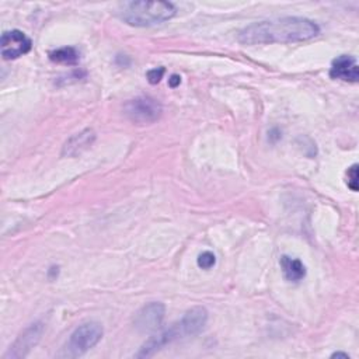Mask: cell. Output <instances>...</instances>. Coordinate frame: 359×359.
Wrapping results in <instances>:
<instances>
[{
  "instance_id": "obj_1",
  "label": "cell",
  "mask_w": 359,
  "mask_h": 359,
  "mask_svg": "<svg viewBox=\"0 0 359 359\" xmlns=\"http://www.w3.org/2000/svg\"><path fill=\"white\" fill-rule=\"evenodd\" d=\"M320 34V27L304 17H280L257 21L238 32L243 45L292 43L309 41Z\"/></svg>"
},
{
  "instance_id": "obj_2",
  "label": "cell",
  "mask_w": 359,
  "mask_h": 359,
  "mask_svg": "<svg viewBox=\"0 0 359 359\" xmlns=\"http://www.w3.org/2000/svg\"><path fill=\"white\" fill-rule=\"evenodd\" d=\"M177 10L170 1H125L118 15L133 27H151L171 20Z\"/></svg>"
},
{
  "instance_id": "obj_3",
  "label": "cell",
  "mask_w": 359,
  "mask_h": 359,
  "mask_svg": "<svg viewBox=\"0 0 359 359\" xmlns=\"http://www.w3.org/2000/svg\"><path fill=\"white\" fill-rule=\"evenodd\" d=\"M102 325L97 321H87L80 324L69 337L59 356L77 358L94 348L102 338Z\"/></svg>"
},
{
  "instance_id": "obj_4",
  "label": "cell",
  "mask_w": 359,
  "mask_h": 359,
  "mask_svg": "<svg viewBox=\"0 0 359 359\" xmlns=\"http://www.w3.org/2000/svg\"><path fill=\"white\" fill-rule=\"evenodd\" d=\"M123 112L128 119L136 125H150L161 116L163 108L157 100L142 95L126 101L123 105Z\"/></svg>"
},
{
  "instance_id": "obj_5",
  "label": "cell",
  "mask_w": 359,
  "mask_h": 359,
  "mask_svg": "<svg viewBox=\"0 0 359 359\" xmlns=\"http://www.w3.org/2000/svg\"><path fill=\"white\" fill-rule=\"evenodd\" d=\"M31 39L20 29L4 31L0 39V52L3 59L13 60L31 50Z\"/></svg>"
},
{
  "instance_id": "obj_6",
  "label": "cell",
  "mask_w": 359,
  "mask_h": 359,
  "mask_svg": "<svg viewBox=\"0 0 359 359\" xmlns=\"http://www.w3.org/2000/svg\"><path fill=\"white\" fill-rule=\"evenodd\" d=\"M42 332H43V324L41 321H35L31 325H28L18 335V338L14 341L10 349L6 352L4 359L24 358L39 342Z\"/></svg>"
},
{
  "instance_id": "obj_7",
  "label": "cell",
  "mask_w": 359,
  "mask_h": 359,
  "mask_svg": "<svg viewBox=\"0 0 359 359\" xmlns=\"http://www.w3.org/2000/svg\"><path fill=\"white\" fill-rule=\"evenodd\" d=\"M165 314V307L160 302H150L135 316V328L140 332H154L160 328Z\"/></svg>"
},
{
  "instance_id": "obj_8",
  "label": "cell",
  "mask_w": 359,
  "mask_h": 359,
  "mask_svg": "<svg viewBox=\"0 0 359 359\" xmlns=\"http://www.w3.org/2000/svg\"><path fill=\"white\" fill-rule=\"evenodd\" d=\"M208 321V310L202 306H195L184 313V316L177 321L182 337L198 335Z\"/></svg>"
},
{
  "instance_id": "obj_9",
  "label": "cell",
  "mask_w": 359,
  "mask_h": 359,
  "mask_svg": "<svg viewBox=\"0 0 359 359\" xmlns=\"http://www.w3.org/2000/svg\"><path fill=\"white\" fill-rule=\"evenodd\" d=\"M330 76L348 83H356L359 79V66L355 56L341 55L331 63Z\"/></svg>"
},
{
  "instance_id": "obj_10",
  "label": "cell",
  "mask_w": 359,
  "mask_h": 359,
  "mask_svg": "<svg viewBox=\"0 0 359 359\" xmlns=\"http://www.w3.org/2000/svg\"><path fill=\"white\" fill-rule=\"evenodd\" d=\"M94 140H95V132L90 128L83 129L81 132L74 133L65 142L62 147V156L76 157L83 151H86L94 143Z\"/></svg>"
},
{
  "instance_id": "obj_11",
  "label": "cell",
  "mask_w": 359,
  "mask_h": 359,
  "mask_svg": "<svg viewBox=\"0 0 359 359\" xmlns=\"http://www.w3.org/2000/svg\"><path fill=\"white\" fill-rule=\"evenodd\" d=\"M280 268L285 275V278L289 282H299L306 276V266L299 258H292L289 255H282L280 257Z\"/></svg>"
},
{
  "instance_id": "obj_12",
  "label": "cell",
  "mask_w": 359,
  "mask_h": 359,
  "mask_svg": "<svg viewBox=\"0 0 359 359\" xmlns=\"http://www.w3.org/2000/svg\"><path fill=\"white\" fill-rule=\"evenodd\" d=\"M49 59L55 63H63V65H76L80 59L79 52L73 46H63L57 48L55 50L49 52Z\"/></svg>"
},
{
  "instance_id": "obj_13",
  "label": "cell",
  "mask_w": 359,
  "mask_h": 359,
  "mask_svg": "<svg viewBox=\"0 0 359 359\" xmlns=\"http://www.w3.org/2000/svg\"><path fill=\"white\" fill-rule=\"evenodd\" d=\"M196 264L199 268L202 269H210L215 264H216V257L213 252L210 251H203L198 255V259H196Z\"/></svg>"
},
{
  "instance_id": "obj_14",
  "label": "cell",
  "mask_w": 359,
  "mask_h": 359,
  "mask_svg": "<svg viewBox=\"0 0 359 359\" xmlns=\"http://www.w3.org/2000/svg\"><path fill=\"white\" fill-rule=\"evenodd\" d=\"M358 164H352L346 171V184L351 188V191H358Z\"/></svg>"
},
{
  "instance_id": "obj_15",
  "label": "cell",
  "mask_w": 359,
  "mask_h": 359,
  "mask_svg": "<svg viewBox=\"0 0 359 359\" xmlns=\"http://www.w3.org/2000/svg\"><path fill=\"white\" fill-rule=\"evenodd\" d=\"M165 73V69L164 67H154V69H150L147 73H146V77H147V81L150 84H157L160 83V80L163 79Z\"/></svg>"
},
{
  "instance_id": "obj_16",
  "label": "cell",
  "mask_w": 359,
  "mask_h": 359,
  "mask_svg": "<svg viewBox=\"0 0 359 359\" xmlns=\"http://www.w3.org/2000/svg\"><path fill=\"white\" fill-rule=\"evenodd\" d=\"M180 83H181V77H180L178 74H172V76L168 79V86L172 87V88L178 87Z\"/></svg>"
},
{
  "instance_id": "obj_17",
  "label": "cell",
  "mask_w": 359,
  "mask_h": 359,
  "mask_svg": "<svg viewBox=\"0 0 359 359\" xmlns=\"http://www.w3.org/2000/svg\"><path fill=\"white\" fill-rule=\"evenodd\" d=\"M331 358H342V359H349V355L345 352H334Z\"/></svg>"
}]
</instances>
